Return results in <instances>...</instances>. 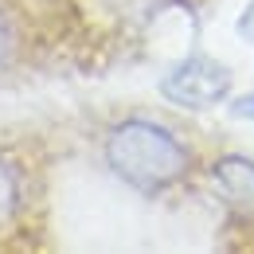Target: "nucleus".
<instances>
[{
  "mask_svg": "<svg viewBox=\"0 0 254 254\" xmlns=\"http://www.w3.org/2000/svg\"><path fill=\"white\" fill-rule=\"evenodd\" d=\"M110 168L141 191H157L184 176L188 153L184 145L157 122H122L106 141Z\"/></svg>",
  "mask_w": 254,
  "mask_h": 254,
  "instance_id": "f257e3e1",
  "label": "nucleus"
},
{
  "mask_svg": "<svg viewBox=\"0 0 254 254\" xmlns=\"http://www.w3.org/2000/svg\"><path fill=\"white\" fill-rule=\"evenodd\" d=\"M160 90H164V98H172L180 106H191V110L215 106L231 90V70L223 63H215V59H207V55H195V59H184L176 66L160 82Z\"/></svg>",
  "mask_w": 254,
  "mask_h": 254,
  "instance_id": "f03ea898",
  "label": "nucleus"
},
{
  "mask_svg": "<svg viewBox=\"0 0 254 254\" xmlns=\"http://www.w3.org/2000/svg\"><path fill=\"white\" fill-rule=\"evenodd\" d=\"M215 188L223 191L227 203L254 211V160L247 157H223L215 164Z\"/></svg>",
  "mask_w": 254,
  "mask_h": 254,
  "instance_id": "7ed1b4c3",
  "label": "nucleus"
},
{
  "mask_svg": "<svg viewBox=\"0 0 254 254\" xmlns=\"http://www.w3.org/2000/svg\"><path fill=\"white\" fill-rule=\"evenodd\" d=\"M16 199H20V188H16V176H12V168H8L4 160H0V219H4V215H12Z\"/></svg>",
  "mask_w": 254,
  "mask_h": 254,
  "instance_id": "20e7f679",
  "label": "nucleus"
},
{
  "mask_svg": "<svg viewBox=\"0 0 254 254\" xmlns=\"http://www.w3.org/2000/svg\"><path fill=\"white\" fill-rule=\"evenodd\" d=\"M235 114H239V118H251V122H254V94L239 98V102H235Z\"/></svg>",
  "mask_w": 254,
  "mask_h": 254,
  "instance_id": "39448f33",
  "label": "nucleus"
},
{
  "mask_svg": "<svg viewBox=\"0 0 254 254\" xmlns=\"http://www.w3.org/2000/svg\"><path fill=\"white\" fill-rule=\"evenodd\" d=\"M8 59V28H4V20H0V66Z\"/></svg>",
  "mask_w": 254,
  "mask_h": 254,
  "instance_id": "423d86ee",
  "label": "nucleus"
}]
</instances>
